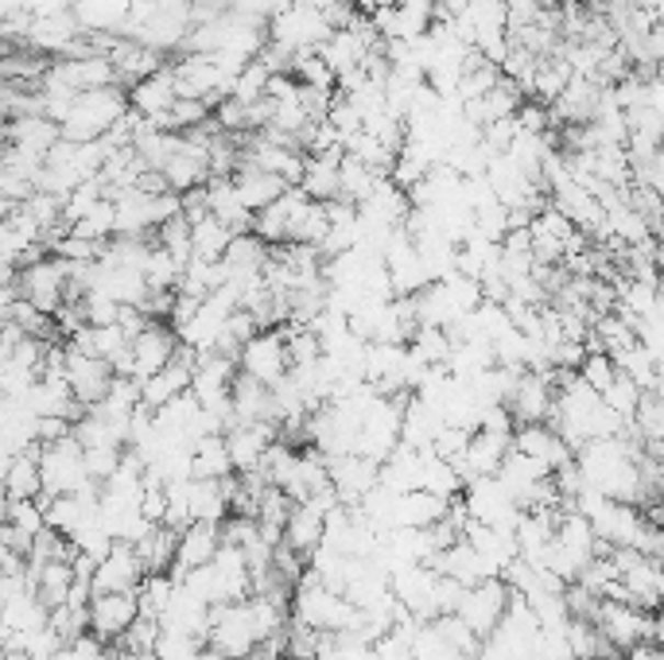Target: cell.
Wrapping results in <instances>:
<instances>
[{
  "label": "cell",
  "instance_id": "6da1fadb",
  "mask_svg": "<svg viewBox=\"0 0 664 660\" xmlns=\"http://www.w3.org/2000/svg\"><path fill=\"white\" fill-rule=\"evenodd\" d=\"M505 602H509V586H505V579L502 575L482 579V583H474L463 591V599H459V606H454V618L463 622L474 637H486V634H494L497 622H502Z\"/></svg>",
  "mask_w": 664,
  "mask_h": 660
},
{
  "label": "cell",
  "instance_id": "7a4b0ae2",
  "mask_svg": "<svg viewBox=\"0 0 664 660\" xmlns=\"http://www.w3.org/2000/svg\"><path fill=\"white\" fill-rule=\"evenodd\" d=\"M237 369H241L245 377H252V381H261L265 389H272V384L288 373V354H284L280 326L257 331V335L241 346V354H237Z\"/></svg>",
  "mask_w": 664,
  "mask_h": 660
},
{
  "label": "cell",
  "instance_id": "3957f363",
  "mask_svg": "<svg viewBox=\"0 0 664 660\" xmlns=\"http://www.w3.org/2000/svg\"><path fill=\"white\" fill-rule=\"evenodd\" d=\"M144 579V563L136 556V548L128 540H113L110 552L101 556L98 568L90 575V591L93 594H128L136 591Z\"/></svg>",
  "mask_w": 664,
  "mask_h": 660
},
{
  "label": "cell",
  "instance_id": "277c9868",
  "mask_svg": "<svg viewBox=\"0 0 664 660\" xmlns=\"http://www.w3.org/2000/svg\"><path fill=\"white\" fill-rule=\"evenodd\" d=\"M179 350V335L168 323H148L140 335L128 343V377L144 381V377L160 373Z\"/></svg>",
  "mask_w": 664,
  "mask_h": 660
},
{
  "label": "cell",
  "instance_id": "5b68a950",
  "mask_svg": "<svg viewBox=\"0 0 664 660\" xmlns=\"http://www.w3.org/2000/svg\"><path fill=\"white\" fill-rule=\"evenodd\" d=\"M140 618V606H136V591L128 594H93L90 606H86V622H90V634L98 641L113 645L121 641L133 622Z\"/></svg>",
  "mask_w": 664,
  "mask_h": 660
},
{
  "label": "cell",
  "instance_id": "8992f818",
  "mask_svg": "<svg viewBox=\"0 0 664 660\" xmlns=\"http://www.w3.org/2000/svg\"><path fill=\"white\" fill-rule=\"evenodd\" d=\"M277 432H280L277 424H234L229 432H222L234 474H245V470L261 467V455L269 451V444L277 439Z\"/></svg>",
  "mask_w": 664,
  "mask_h": 660
},
{
  "label": "cell",
  "instance_id": "52a82bcc",
  "mask_svg": "<svg viewBox=\"0 0 664 660\" xmlns=\"http://www.w3.org/2000/svg\"><path fill=\"white\" fill-rule=\"evenodd\" d=\"M218 544H222V533L218 525H202V521H191L187 528H179V544H176V563H171L168 575L183 579L187 571L202 568V563H211L214 552H218Z\"/></svg>",
  "mask_w": 664,
  "mask_h": 660
},
{
  "label": "cell",
  "instance_id": "ba28073f",
  "mask_svg": "<svg viewBox=\"0 0 664 660\" xmlns=\"http://www.w3.org/2000/svg\"><path fill=\"white\" fill-rule=\"evenodd\" d=\"M509 444H514V451H521V455H529V459L544 462L548 470L564 467V462L575 459L572 447H567L564 439L555 435L552 424H517L514 435H509Z\"/></svg>",
  "mask_w": 664,
  "mask_h": 660
},
{
  "label": "cell",
  "instance_id": "9c48e42d",
  "mask_svg": "<svg viewBox=\"0 0 664 660\" xmlns=\"http://www.w3.org/2000/svg\"><path fill=\"white\" fill-rule=\"evenodd\" d=\"M4 497L9 502H35L43 493V474H40V444L24 447L9 459V470H4V482H0Z\"/></svg>",
  "mask_w": 664,
  "mask_h": 660
},
{
  "label": "cell",
  "instance_id": "30bf717a",
  "mask_svg": "<svg viewBox=\"0 0 664 660\" xmlns=\"http://www.w3.org/2000/svg\"><path fill=\"white\" fill-rule=\"evenodd\" d=\"M229 183H234L237 202H241V206L249 210V214L265 210L269 202H277L280 194L288 191V187L280 183L277 176H265V171H257V168H237L234 176H229Z\"/></svg>",
  "mask_w": 664,
  "mask_h": 660
},
{
  "label": "cell",
  "instance_id": "8fae6325",
  "mask_svg": "<svg viewBox=\"0 0 664 660\" xmlns=\"http://www.w3.org/2000/svg\"><path fill=\"white\" fill-rule=\"evenodd\" d=\"M176 544H179V533L168 525H151L144 540H136V556L144 563V575H168L171 563H176Z\"/></svg>",
  "mask_w": 664,
  "mask_h": 660
},
{
  "label": "cell",
  "instance_id": "7c38bea8",
  "mask_svg": "<svg viewBox=\"0 0 664 660\" xmlns=\"http://www.w3.org/2000/svg\"><path fill=\"white\" fill-rule=\"evenodd\" d=\"M226 474H234L226 455V439H222V435H199L191 444V478H211V482H218V478Z\"/></svg>",
  "mask_w": 664,
  "mask_h": 660
},
{
  "label": "cell",
  "instance_id": "4fadbf2b",
  "mask_svg": "<svg viewBox=\"0 0 664 660\" xmlns=\"http://www.w3.org/2000/svg\"><path fill=\"white\" fill-rule=\"evenodd\" d=\"M229 242H234V234L222 226L218 217L202 214L199 222H191V257L194 260H211V265H218L222 253L229 249Z\"/></svg>",
  "mask_w": 664,
  "mask_h": 660
},
{
  "label": "cell",
  "instance_id": "5bb4252c",
  "mask_svg": "<svg viewBox=\"0 0 664 660\" xmlns=\"http://www.w3.org/2000/svg\"><path fill=\"white\" fill-rule=\"evenodd\" d=\"M575 373H579V381L587 384V389H595V393H606V384L618 377V366L606 358V354H590L587 350V358L579 361V369H575Z\"/></svg>",
  "mask_w": 664,
  "mask_h": 660
},
{
  "label": "cell",
  "instance_id": "9a60e30c",
  "mask_svg": "<svg viewBox=\"0 0 664 660\" xmlns=\"http://www.w3.org/2000/svg\"><path fill=\"white\" fill-rule=\"evenodd\" d=\"M9 525L24 536L43 533V510L40 502H9Z\"/></svg>",
  "mask_w": 664,
  "mask_h": 660
},
{
  "label": "cell",
  "instance_id": "2e32d148",
  "mask_svg": "<svg viewBox=\"0 0 664 660\" xmlns=\"http://www.w3.org/2000/svg\"><path fill=\"white\" fill-rule=\"evenodd\" d=\"M0 660H35V657L24 649V645H20V649H4V652H0Z\"/></svg>",
  "mask_w": 664,
  "mask_h": 660
}]
</instances>
